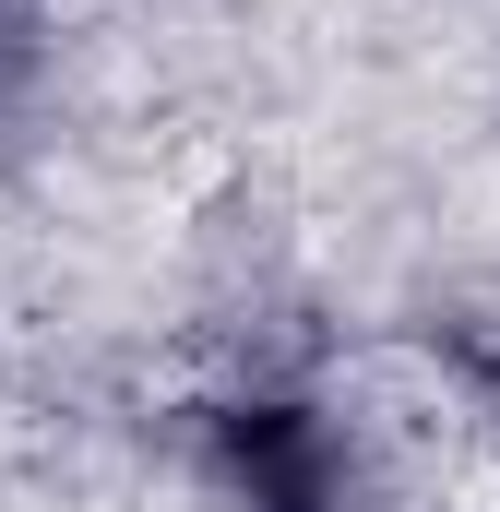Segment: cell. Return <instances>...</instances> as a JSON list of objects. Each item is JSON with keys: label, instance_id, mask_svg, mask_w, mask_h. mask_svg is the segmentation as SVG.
<instances>
[{"label": "cell", "instance_id": "6da1fadb", "mask_svg": "<svg viewBox=\"0 0 500 512\" xmlns=\"http://www.w3.org/2000/svg\"><path fill=\"white\" fill-rule=\"evenodd\" d=\"M215 453H227V477H239L250 512H334V489H346L334 429H322L310 405H274V393L215 417Z\"/></svg>", "mask_w": 500, "mask_h": 512}]
</instances>
